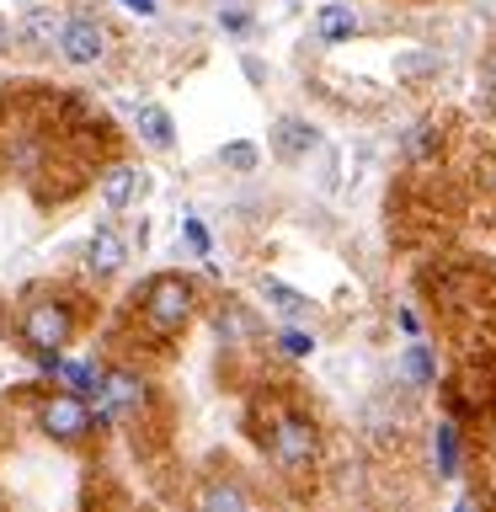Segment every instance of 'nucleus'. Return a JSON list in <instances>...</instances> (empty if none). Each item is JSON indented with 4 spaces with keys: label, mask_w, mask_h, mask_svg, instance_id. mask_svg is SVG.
<instances>
[{
    "label": "nucleus",
    "mask_w": 496,
    "mask_h": 512,
    "mask_svg": "<svg viewBox=\"0 0 496 512\" xmlns=\"http://www.w3.org/2000/svg\"><path fill=\"white\" fill-rule=\"evenodd\" d=\"M192 315H198V288H192V278H182V272H160V278L144 283L139 331L150 336L155 347H166L171 336H182Z\"/></svg>",
    "instance_id": "1"
},
{
    "label": "nucleus",
    "mask_w": 496,
    "mask_h": 512,
    "mask_svg": "<svg viewBox=\"0 0 496 512\" xmlns=\"http://www.w3.org/2000/svg\"><path fill=\"white\" fill-rule=\"evenodd\" d=\"M315 454H320V432H315L310 416L288 411V416H278V422H272V432H267V459L278 464L283 475H304V470L315 464Z\"/></svg>",
    "instance_id": "2"
},
{
    "label": "nucleus",
    "mask_w": 496,
    "mask_h": 512,
    "mask_svg": "<svg viewBox=\"0 0 496 512\" xmlns=\"http://www.w3.org/2000/svg\"><path fill=\"white\" fill-rule=\"evenodd\" d=\"M75 336V310L70 299H27L22 304V342L32 352H59Z\"/></svg>",
    "instance_id": "3"
},
{
    "label": "nucleus",
    "mask_w": 496,
    "mask_h": 512,
    "mask_svg": "<svg viewBox=\"0 0 496 512\" xmlns=\"http://www.w3.org/2000/svg\"><path fill=\"white\" fill-rule=\"evenodd\" d=\"M96 400H102V406H96V422H139V416L150 411V390H144V379L128 374V368H107Z\"/></svg>",
    "instance_id": "4"
},
{
    "label": "nucleus",
    "mask_w": 496,
    "mask_h": 512,
    "mask_svg": "<svg viewBox=\"0 0 496 512\" xmlns=\"http://www.w3.org/2000/svg\"><path fill=\"white\" fill-rule=\"evenodd\" d=\"M112 48V32L96 22L91 11H75L70 22H64V38H59V59L75 64V70H91V64H102Z\"/></svg>",
    "instance_id": "5"
},
{
    "label": "nucleus",
    "mask_w": 496,
    "mask_h": 512,
    "mask_svg": "<svg viewBox=\"0 0 496 512\" xmlns=\"http://www.w3.org/2000/svg\"><path fill=\"white\" fill-rule=\"evenodd\" d=\"M38 422H43V432L54 443H80L96 427V416L86 406V395H48L43 411H38Z\"/></svg>",
    "instance_id": "6"
},
{
    "label": "nucleus",
    "mask_w": 496,
    "mask_h": 512,
    "mask_svg": "<svg viewBox=\"0 0 496 512\" xmlns=\"http://www.w3.org/2000/svg\"><path fill=\"white\" fill-rule=\"evenodd\" d=\"M64 22H70V16L59 6H27L22 22H16V43L38 48V54H54L59 38H64Z\"/></svg>",
    "instance_id": "7"
},
{
    "label": "nucleus",
    "mask_w": 496,
    "mask_h": 512,
    "mask_svg": "<svg viewBox=\"0 0 496 512\" xmlns=\"http://www.w3.org/2000/svg\"><path fill=\"white\" fill-rule=\"evenodd\" d=\"M315 150H320V128L310 118H278L272 123V155L278 160L294 166V160H310Z\"/></svg>",
    "instance_id": "8"
},
{
    "label": "nucleus",
    "mask_w": 496,
    "mask_h": 512,
    "mask_svg": "<svg viewBox=\"0 0 496 512\" xmlns=\"http://www.w3.org/2000/svg\"><path fill=\"white\" fill-rule=\"evenodd\" d=\"M123 262H128V240L112 230V224H96L91 240H86V267L96 272V278H112Z\"/></svg>",
    "instance_id": "9"
},
{
    "label": "nucleus",
    "mask_w": 496,
    "mask_h": 512,
    "mask_svg": "<svg viewBox=\"0 0 496 512\" xmlns=\"http://www.w3.org/2000/svg\"><path fill=\"white\" fill-rule=\"evenodd\" d=\"M198 512H256V507H251V496H246V486H240V480L214 475V480L198 491Z\"/></svg>",
    "instance_id": "10"
},
{
    "label": "nucleus",
    "mask_w": 496,
    "mask_h": 512,
    "mask_svg": "<svg viewBox=\"0 0 496 512\" xmlns=\"http://www.w3.org/2000/svg\"><path fill=\"white\" fill-rule=\"evenodd\" d=\"M395 379L411 384V390H427V384L438 379V358H432V347H427V342H411V347L395 358Z\"/></svg>",
    "instance_id": "11"
},
{
    "label": "nucleus",
    "mask_w": 496,
    "mask_h": 512,
    "mask_svg": "<svg viewBox=\"0 0 496 512\" xmlns=\"http://www.w3.org/2000/svg\"><path fill=\"white\" fill-rule=\"evenodd\" d=\"M144 187V176H139V166H128V160H118V166H107L102 171V203L118 214V208H128L134 203V192Z\"/></svg>",
    "instance_id": "12"
},
{
    "label": "nucleus",
    "mask_w": 496,
    "mask_h": 512,
    "mask_svg": "<svg viewBox=\"0 0 496 512\" xmlns=\"http://www.w3.org/2000/svg\"><path fill=\"white\" fill-rule=\"evenodd\" d=\"M134 128H139V139L150 144V150H171V144H176L171 112H166V107H155V102H144V107L134 112Z\"/></svg>",
    "instance_id": "13"
},
{
    "label": "nucleus",
    "mask_w": 496,
    "mask_h": 512,
    "mask_svg": "<svg viewBox=\"0 0 496 512\" xmlns=\"http://www.w3.org/2000/svg\"><path fill=\"white\" fill-rule=\"evenodd\" d=\"M358 11L342 6V0H331V6H320L315 16V32H320V43H347V38H358Z\"/></svg>",
    "instance_id": "14"
},
{
    "label": "nucleus",
    "mask_w": 496,
    "mask_h": 512,
    "mask_svg": "<svg viewBox=\"0 0 496 512\" xmlns=\"http://www.w3.org/2000/svg\"><path fill=\"white\" fill-rule=\"evenodd\" d=\"M262 299H267L278 315H288V320H304V315H310V299H304L299 288L278 283V278H262Z\"/></svg>",
    "instance_id": "15"
},
{
    "label": "nucleus",
    "mask_w": 496,
    "mask_h": 512,
    "mask_svg": "<svg viewBox=\"0 0 496 512\" xmlns=\"http://www.w3.org/2000/svg\"><path fill=\"white\" fill-rule=\"evenodd\" d=\"M59 379L70 384V395H86V400H91V395H102V379H107V374H102L96 363H64Z\"/></svg>",
    "instance_id": "16"
},
{
    "label": "nucleus",
    "mask_w": 496,
    "mask_h": 512,
    "mask_svg": "<svg viewBox=\"0 0 496 512\" xmlns=\"http://www.w3.org/2000/svg\"><path fill=\"white\" fill-rule=\"evenodd\" d=\"M438 475H459V432H454V422H438Z\"/></svg>",
    "instance_id": "17"
},
{
    "label": "nucleus",
    "mask_w": 496,
    "mask_h": 512,
    "mask_svg": "<svg viewBox=\"0 0 496 512\" xmlns=\"http://www.w3.org/2000/svg\"><path fill=\"white\" fill-rule=\"evenodd\" d=\"M432 70H438V54H427V48H411V54L395 59V75H400V80H422V75H432Z\"/></svg>",
    "instance_id": "18"
},
{
    "label": "nucleus",
    "mask_w": 496,
    "mask_h": 512,
    "mask_svg": "<svg viewBox=\"0 0 496 512\" xmlns=\"http://www.w3.org/2000/svg\"><path fill=\"white\" fill-rule=\"evenodd\" d=\"M432 150H438V128H432V123H411L406 128V160H427Z\"/></svg>",
    "instance_id": "19"
},
{
    "label": "nucleus",
    "mask_w": 496,
    "mask_h": 512,
    "mask_svg": "<svg viewBox=\"0 0 496 512\" xmlns=\"http://www.w3.org/2000/svg\"><path fill=\"white\" fill-rule=\"evenodd\" d=\"M219 160H224L230 171L246 176V171H256V160H262V155H256V144H246V139H230V144L219 150Z\"/></svg>",
    "instance_id": "20"
},
{
    "label": "nucleus",
    "mask_w": 496,
    "mask_h": 512,
    "mask_svg": "<svg viewBox=\"0 0 496 512\" xmlns=\"http://www.w3.org/2000/svg\"><path fill=\"white\" fill-rule=\"evenodd\" d=\"M214 331L230 342V336H251V320H246V310H235V304H219L214 310Z\"/></svg>",
    "instance_id": "21"
},
{
    "label": "nucleus",
    "mask_w": 496,
    "mask_h": 512,
    "mask_svg": "<svg viewBox=\"0 0 496 512\" xmlns=\"http://www.w3.org/2000/svg\"><path fill=\"white\" fill-rule=\"evenodd\" d=\"M278 347L288 352V358H310V352H315V331H304V326H288V331L278 336Z\"/></svg>",
    "instance_id": "22"
},
{
    "label": "nucleus",
    "mask_w": 496,
    "mask_h": 512,
    "mask_svg": "<svg viewBox=\"0 0 496 512\" xmlns=\"http://www.w3.org/2000/svg\"><path fill=\"white\" fill-rule=\"evenodd\" d=\"M219 27H224V32H235V38H240V32H251V11H246V6H235V0H230V6H219Z\"/></svg>",
    "instance_id": "23"
},
{
    "label": "nucleus",
    "mask_w": 496,
    "mask_h": 512,
    "mask_svg": "<svg viewBox=\"0 0 496 512\" xmlns=\"http://www.w3.org/2000/svg\"><path fill=\"white\" fill-rule=\"evenodd\" d=\"M480 91H486V102H491V112H496V54L486 59V70H480Z\"/></svg>",
    "instance_id": "24"
},
{
    "label": "nucleus",
    "mask_w": 496,
    "mask_h": 512,
    "mask_svg": "<svg viewBox=\"0 0 496 512\" xmlns=\"http://www.w3.org/2000/svg\"><path fill=\"white\" fill-rule=\"evenodd\" d=\"M123 11H134V16H155V11H160V0H123Z\"/></svg>",
    "instance_id": "25"
},
{
    "label": "nucleus",
    "mask_w": 496,
    "mask_h": 512,
    "mask_svg": "<svg viewBox=\"0 0 496 512\" xmlns=\"http://www.w3.org/2000/svg\"><path fill=\"white\" fill-rule=\"evenodd\" d=\"M11 38H16V32H11V22H6V16H0V54L11 48Z\"/></svg>",
    "instance_id": "26"
},
{
    "label": "nucleus",
    "mask_w": 496,
    "mask_h": 512,
    "mask_svg": "<svg viewBox=\"0 0 496 512\" xmlns=\"http://www.w3.org/2000/svg\"><path fill=\"white\" fill-rule=\"evenodd\" d=\"M454 512H470V502H459V507H454Z\"/></svg>",
    "instance_id": "27"
},
{
    "label": "nucleus",
    "mask_w": 496,
    "mask_h": 512,
    "mask_svg": "<svg viewBox=\"0 0 496 512\" xmlns=\"http://www.w3.org/2000/svg\"><path fill=\"white\" fill-rule=\"evenodd\" d=\"M219 6H230V0H219Z\"/></svg>",
    "instance_id": "28"
},
{
    "label": "nucleus",
    "mask_w": 496,
    "mask_h": 512,
    "mask_svg": "<svg viewBox=\"0 0 496 512\" xmlns=\"http://www.w3.org/2000/svg\"><path fill=\"white\" fill-rule=\"evenodd\" d=\"M0 512H6V502H0Z\"/></svg>",
    "instance_id": "29"
}]
</instances>
